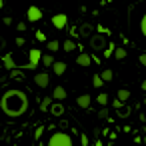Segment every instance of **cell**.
<instances>
[{
	"mask_svg": "<svg viewBox=\"0 0 146 146\" xmlns=\"http://www.w3.org/2000/svg\"><path fill=\"white\" fill-rule=\"evenodd\" d=\"M112 54H114L116 60H124V58H126V48H114Z\"/></svg>",
	"mask_w": 146,
	"mask_h": 146,
	"instance_id": "14",
	"label": "cell"
},
{
	"mask_svg": "<svg viewBox=\"0 0 146 146\" xmlns=\"http://www.w3.org/2000/svg\"><path fill=\"white\" fill-rule=\"evenodd\" d=\"M62 112H64V106H62V104H50V114L62 116Z\"/></svg>",
	"mask_w": 146,
	"mask_h": 146,
	"instance_id": "13",
	"label": "cell"
},
{
	"mask_svg": "<svg viewBox=\"0 0 146 146\" xmlns=\"http://www.w3.org/2000/svg\"><path fill=\"white\" fill-rule=\"evenodd\" d=\"M102 84H104V82L100 80V76H98V74H94V76H92V86H94V88H100Z\"/></svg>",
	"mask_w": 146,
	"mask_h": 146,
	"instance_id": "20",
	"label": "cell"
},
{
	"mask_svg": "<svg viewBox=\"0 0 146 146\" xmlns=\"http://www.w3.org/2000/svg\"><path fill=\"white\" fill-rule=\"evenodd\" d=\"M40 58H42L40 50H38V48H32L30 54H28V64H26V68H36V66L40 64Z\"/></svg>",
	"mask_w": 146,
	"mask_h": 146,
	"instance_id": "3",
	"label": "cell"
},
{
	"mask_svg": "<svg viewBox=\"0 0 146 146\" xmlns=\"http://www.w3.org/2000/svg\"><path fill=\"white\" fill-rule=\"evenodd\" d=\"M90 102H92V98H90L88 94H80V96L76 98V104H78L80 108H88V106H90Z\"/></svg>",
	"mask_w": 146,
	"mask_h": 146,
	"instance_id": "10",
	"label": "cell"
},
{
	"mask_svg": "<svg viewBox=\"0 0 146 146\" xmlns=\"http://www.w3.org/2000/svg\"><path fill=\"white\" fill-rule=\"evenodd\" d=\"M34 84H36L38 88H46V86L50 84V76H48L46 72H38V74L34 76Z\"/></svg>",
	"mask_w": 146,
	"mask_h": 146,
	"instance_id": "5",
	"label": "cell"
},
{
	"mask_svg": "<svg viewBox=\"0 0 146 146\" xmlns=\"http://www.w3.org/2000/svg\"><path fill=\"white\" fill-rule=\"evenodd\" d=\"M140 30H142V36L146 38V16H144V20H142V24H140Z\"/></svg>",
	"mask_w": 146,
	"mask_h": 146,
	"instance_id": "23",
	"label": "cell"
},
{
	"mask_svg": "<svg viewBox=\"0 0 146 146\" xmlns=\"http://www.w3.org/2000/svg\"><path fill=\"white\" fill-rule=\"evenodd\" d=\"M98 116H100V118H108V112H106V110H104V108H102V110H100V112H98Z\"/></svg>",
	"mask_w": 146,
	"mask_h": 146,
	"instance_id": "25",
	"label": "cell"
},
{
	"mask_svg": "<svg viewBox=\"0 0 146 146\" xmlns=\"http://www.w3.org/2000/svg\"><path fill=\"white\" fill-rule=\"evenodd\" d=\"M18 30H20V32L26 30V24H24V22H18Z\"/></svg>",
	"mask_w": 146,
	"mask_h": 146,
	"instance_id": "28",
	"label": "cell"
},
{
	"mask_svg": "<svg viewBox=\"0 0 146 146\" xmlns=\"http://www.w3.org/2000/svg\"><path fill=\"white\" fill-rule=\"evenodd\" d=\"M44 144H46V146H76V144H74V138H72L68 132H60V130L52 132V134L46 138Z\"/></svg>",
	"mask_w": 146,
	"mask_h": 146,
	"instance_id": "2",
	"label": "cell"
},
{
	"mask_svg": "<svg viewBox=\"0 0 146 146\" xmlns=\"http://www.w3.org/2000/svg\"><path fill=\"white\" fill-rule=\"evenodd\" d=\"M26 18H28V22H38V20L42 18V10L36 8V6H30V8L26 10Z\"/></svg>",
	"mask_w": 146,
	"mask_h": 146,
	"instance_id": "4",
	"label": "cell"
},
{
	"mask_svg": "<svg viewBox=\"0 0 146 146\" xmlns=\"http://www.w3.org/2000/svg\"><path fill=\"white\" fill-rule=\"evenodd\" d=\"M118 114H120V116H122V118H126V116H128V110H126V108H122V110H120V112H118Z\"/></svg>",
	"mask_w": 146,
	"mask_h": 146,
	"instance_id": "27",
	"label": "cell"
},
{
	"mask_svg": "<svg viewBox=\"0 0 146 146\" xmlns=\"http://www.w3.org/2000/svg\"><path fill=\"white\" fill-rule=\"evenodd\" d=\"M46 48H48V50H50V54H52V52L60 50V42H58V40H50V42L46 44Z\"/></svg>",
	"mask_w": 146,
	"mask_h": 146,
	"instance_id": "15",
	"label": "cell"
},
{
	"mask_svg": "<svg viewBox=\"0 0 146 146\" xmlns=\"http://www.w3.org/2000/svg\"><path fill=\"white\" fill-rule=\"evenodd\" d=\"M40 62H42L44 66H52V64H54V56H52V54H44V56L40 58Z\"/></svg>",
	"mask_w": 146,
	"mask_h": 146,
	"instance_id": "17",
	"label": "cell"
},
{
	"mask_svg": "<svg viewBox=\"0 0 146 146\" xmlns=\"http://www.w3.org/2000/svg\"><path fill=\"white\" fill-rule=\"evenodd\" d=\"M52 104V98H46V100H42V104H40V108L42 110H48V106Z\"/></svg>",
	"mask_w": 146,
	"mask_h": 146,
	"instance_id": "21",
	"label": "cell"
},
{
	"mask_svg": "<svg viewBox=\"0 0 146 146\" xmlns=\"http://www.w3.org/2000/svg\"><path fill=\"white\" fill-rule=\"evenodd\" d=\"M2 6H4V2H2V0H0V8H2Z\"/></svg>",
	"mask_w": 146,
	"mask_h": 146,
	"instance_id": "32",
	"label": "cell"
},
{
	"mask_svg": "<svg viewBox=\"0 0 146 146\" xmlns=\"http://www.w3.org/2000/svg\"><path fill=\"white\" fill-rule=\"evenodd\" d=\"M142 90L146 92V80H142Z\"/></svg>",
	"mask_w": 146,
	"mask_h": 146,
	"instance_id": "31",
	"label": "cell"
},
{
	"mask_svg": "<svg viewBox=\"0 0 146 146\" xmlns=\"http://www.w3.org/2000/svg\"><path fill=\"white\" fill-rule=\"evenodd\" d=\"M96 102H98L100 106H106V104H108V94H106V92H100V94L96 96Z\"/></svg>",
	"mask_w": 146,
	"mask_h": 146,
	"instance_id": "18",
	"label": "cell"
},
{
	"mask_svg": "<svg viewBox=\"0 0 146 146\" xmlns=\"http://www.w3.org/2000/svg\"><path fill=\"white\" fill-rule=\"evenodd\" d=\"M90 62H92V58H90V54H86V52L78 54V58H76V64H78V66H90Z\"/></svg>",
	"mask_w": 146,
	"mask_h": 146,
	"instance_id": "9",
	"label": "cell"
},
{
	"mask_svg": "<svg viewBox=\"0 0 146 146\" xmlns=\"http://www.w3.org/2000/svg\"><path fill=\"white\" fill-rule=\"evenodd\" d=\"M42 132H44V128H38V130H36V134H34V138H36V140H38V138H40V136H42Z\"/></svg>",
	"mask_w": 146,
	"mask_h": 146,
	"instance_id": "26",
	"label": "cell"
},
{
	"mask_svg": "<svg viewBox=\"0 0 146 146\" xmlns=\"http://www.w3.org/2000/svg\"><path fill=\"white\" fill-rule=\"evenodd\" d=\"M74 48H76L74 40H64V42H62V50H66V52H72Z\"/></svg>",
	"mask_w": 146,
	"mask_h": 146,
	"instance_id": "16",
	"label": "cell"
},
{
	"mask_svg": "<svg viewBox=\"0 0 146 146\" xmlns=\"http://www.w3.org/2000/svg\"><path fill=\"white\" fill-rule=\"evenodd\" d=\"M138 60H140V64H142V66H146V52H144V54H140V58H138Z\"/></svg>",
	"mask_w": 146,
	"mask_h": 146,
	"instance_id": "24",
	"label": "cell"
},
{
	"mask_svg": "<svg viewBox=\"0 0 146 146\" xmlns=\"http://www.w3.org/2000/svg\"><path fill=\"white\" fill-rule=\"evenodd\" d=\"M114 108H120V110H122V102H120V100H114Z\"/></svg>",
	"mask_w": 146,
	"mask_h": 146,
	"instance_id": "29",
	"label": "cell"
},
{
	"mask_svg": "<svg viewBox=\"0 0 146 146\" xmlns=\"http://www.w3.org/2000/svg\"><path fill=\"white\" fill-rule=\"evenodd\" d=\"M66 24H68V16H66V14H56V16H52V26H54V28L60 30V28H64Z\"/></svg>",
	"mask_w": 146,
	"mask_h": 146,
	"instance_id": "6",
	"label": "cell"
},
{
	"mask_svg": "<svg viewBox=\"0 0 146 146\" xmlns=\"http://www.w3.org/2000/svg\"><path fill=\"white\" fill-rule=\"evenodd\" d=\"M36 40H40V42H46V34H44V32H36Z\"/></svg>",
	"mask_w": 146,
	"mask_h": 146,
	"instance_id": "22",
	"label": "cell"
},
{
	"mask_svg": "<svg viewBox=\"0 0 146 146\" xmlns=\"http://www.w3.org/2000/svg\"><path fill=\"white\" fill-rule=\"evenodd\" d=\"M98 76H100L102 82H110V80L114 78V72H112L110 68H106V70H102V74H98Z\"/></svg>",
	"mask_w": 146,
	"mask_h": 146,
	"instance_id": "11",
	"label": "cell"
},
{
	"mask_svg": "<svg viewBox=\"0 0 146 146\" xmlns=\"http://www.w3.org/2000/svg\"><path fill=\"white\" fill-rule=\"evenodd\" d=\"M66 68H68V64L62 62V60H54V64H52V70H54L56 76H62V74L66 72Z\"/></svg>",
	"mask_w": 146,
	"mask_h": 146,
	"instance_id": "7",
	"label": "cell"
},
{
	"mask_svg": "<svg viewBox=\"0 0 146 146\" xmlns=\"http://www.w3.org/2000/svg\"><path fill=\"white\" fill-rule=\"evenodd\" d=\"M66 96H68L66 88H64V86H56V88L52 90V96H50V98H54V100H64Z\"/></svg>",
	"mask_w": 146,
	"mask_h": 146,
	"instance_id": "8",
	"label": "cell"
},
{
	"mask_svg": "<svg viewBox=\"0 0 146 146\" xmlns=\"http://www.w3.org/2000/svg\"><path fill=\"white\" fill-rule=\"evenodd\" d=\"M4 66H6V68H14V60H12V56H10V54H6V56H4Z\"/></svg>",
	"mask_w": 146,
	"mask_h": 146,
	"instance_id": "19",
	"label": "cell"
},
{
	"mask_svg": "<svg viewBox=\"0 0 146 146\" xmlns=\"http://www.w3.org/2000/svg\"><path fill=\"white\" fill-rule=\"evenodd\" d=\"M28 96L20 88H8L2 98H0V110H2L8 118H20L28 112Z\"/></svg>",
	"mask_w": 146,
	"mask_h": 146,
	"instance_id": "1",
	"label": "cell"
},
{
	"mask_svg": "<svg viewBox=\"0 0 146 146\" xmlns=\"http://www.w3.org/2000/svg\"><path fill=\"white\" fill-rule=\"evenodd\" d=\"M4 24H6V26H8V24H12V18H10V16H6V18H4Z\"/></svg>",
	"mask_w": 146,
	"mask_h": 146,
	"instance_id": "30",
	"label": "cell"
},
{
	"mask_svg": "<svg viewBox=\"0 0 146 146\" xmlns=\"http://www.w3.org/2000/svg\"><path fill=\"white\" fill-rule=\"evenodd\" d=\"M116 96H118V98H116V100H120V102H122V104H124V102H126V100H128V98H130V90H126V88H120V90H118V94H116Z\"/></svg>",
	"mask_w": 146,
	"mask_h": 146,
	"instance_id": "12",
	"label": "cell"
}]
</instances>
